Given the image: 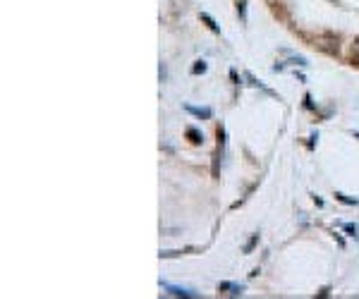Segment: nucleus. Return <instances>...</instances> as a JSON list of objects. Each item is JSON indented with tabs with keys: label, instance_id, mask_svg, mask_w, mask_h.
Segmentation results:
<instances>
[{
	"label": "nucleus",
	"instance_id": "nucleus-7",
	"mask_svg": "<svg viewBox=\"0 0 359 299\" xmlns=\"http://www.w3.org/2000/svg\"><path fill=\"white\" fill-rule=\"evenodd\" d=\"M345 232H349V235H357V232H359V227H357L354 223H347V225H345Z\"/></svg>",
	"mask_w": 359,
	"mask_h": 299
},
{
	"label": "nucleus",
	"instance_id": "nucleus-5",
	"mask_svg": "<svg viewBox=\"0 0 359 299\" xmlns=\"http://www.w3.org/2000/svg\"><path fill=\"white\" fill-rule=\"evenodd\" d=\"M335 199H337V201H342V203H347V206H357V203H359L357 199H349L347 194H340V192L335 194Z\"/></svg>",
	"mask_w": 359,
	"mask_h": 299
},
{
	"label": "nucleus",
	"instance_id": "nucleus-8",
	"mask_svg": "<svg viewBox=\"0 0 359 299\" xmlns=\"http://www.w3.org/2000/svg\"><path fill=\"white\" fill-rule=\"evenodd\" d=\"M352 55H354V60H359V41L354 43V48H352Z\"/></svg>",
	"mask_w": 359,
	"mask_h": 299
},
{
	"label": "nucleus",
	"instance_id": "nucleus-1",
	"mask_svg": "<svg viewBox=\"0 0 359 299\" xmlns=\"http://www.w3.org/2000/svg\"><path fill=\"white\" fill-rule=\"evenodd\" d=\"M168 292H170V294H175V297H194V292H192V289H182V287H170V285H168Z\"/></svg>",
	"mask_w": 359,
	"mask_h": 299
},
{
	"label": "nucleus",
	"instance_id": "nucleus-6",
	"mask_svg": "<svg viewBox=\"0 0 359 299\" xmlns=\"http://www.w3.org/2000/svg\"><path fill=\"white\" fill-rule=\"evenodd\" d=\"M192 72H194V75H199V72H206V63H204V60H199V63L194 65V70H192Z\"/></svg>",
	"mask_w": 359,
	"mask_h": 299
},
{
	"label": "nucleus",
	"instance_id": "nucleus-2",
	"mask_svg": "<svg viewBox=\"0 0 359 299\" xmlns=\"http://www.w3.org/2000/svg\"><path fill=\"white\" fill-rule=\"evenodd\" d=\"M189 113H194L199 118H211V108H194V106H187Z\"/></svg>",
	"mask_w": 359,
	"mask_h": 299
},
{
	"label": "nucleus",
	"instance_id": "nucleus-4",
	"mask_svg": "<svg viewBox=\"0 0 359 299\" xmlns=\"http://www.w3.org/2000/svg\"><path fill=\"white\" fill-rule=\"evenodd\" d=\"M201 20H204V22H206V24H208V29H211V32H216V34H220V27H218L216 22H213V20H211V17H208L206 12H201Z\"/></svg>",
	"mask_w": 359,
	"mask_h": 299
},
{
	"label": "nucleus",
	"instance_id": "nucleus-3",
	"mask_svg": "<svg viewBox=\"0 0 359 299\" xmlns=\"http://www.w3.org/2000/svg\"><path fill=\"white\" fill-rule=\"evenodd\" d=\"M187 137H189V139L194 141V144H199V141H204V134H201V132H199V129H187Z\"/></svg>",
	"mask_w": 359,
	"mask_h": 299
}]
</instances>
